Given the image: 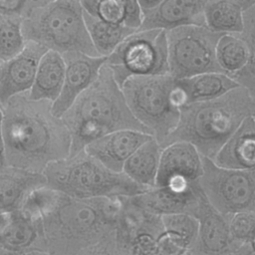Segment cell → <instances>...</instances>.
<instances>
[{
	"label": "cell",
	"instance_id": "6da1fadb",
	"mask_svg": "<svg viewBox=\"0 0 255 255\" xmlns=\"http://www.w3.org/2000/svg\"><path fill=\"white\" fill-rule=\"evenodd\" d=\"M52 105L28 93L8 101L3 108L4 165L43 173L49 164L69 157L71 134Z\"/></svg>",
	"mask_w": 255,
	"mask_h": 255
},
{
	"label": "cell",
	"instance_id": "7a4b0ae2",
	"mask_svg": "<svg viewBox=\"0 0 255 255\" xmlns=\"http://www.w3.org/2000/svg\"><path fill=\"white\" fill-rule=\"evenodd\" d=\"M62 120L71 134L69 156L76 155L91 142L114 131L131 129L150 134L129 111L123 91L107 64L101 69L96 82L74 102Z\"/></svg>",
	"mask_w": 255,
	"mask_h": 255
},
{
	"label": "cell",
	"instance_id": "3957f363",
	"mask_svg": "<svg viewBox=\"0 0 255 255\" xmlns=\"http://www.w3.org/2000/svg\"><path fill=\"white\" fill-rule=\"evenodd\" d=\"M255 118V101L243 87L210 101L190 103L180 109L175 129L161 144L176 141L193 144L199 153L213 159L247 118Z\"/></svg>",
	"mask_w": 255,
	"mask_h": 255
},
{
	"label": "cell",
	"instance_id": "277c9868",
	"mask_svg": "<svg viewBox=\"0 0 255 255\" xmlns=\"http://www.w3.org/2000/svg\"><path fill=\"white\" fill-rule=\"evenodd\" d=\"M22 32L26 42L36 43L48 51L101 57L90 39L78 0H27Z\"/></svg>",
	"mask_w": 255,
	"mask_h": 255
},
{
	"label": "cell",
	"instance_id": "5b68a950",
	"mask_svg": "<svg viewBox=\"0 0 255 255\" xmlns=\"http://www.w3.org/2000/svg\"><path fill=\"white\" fill-rule=\"evenodd\" d=\"M43 174L49 187L79 199L132 197L148 190L124 172L107 168L85 150L49 164Z\"/></svg>",
	"mask_w": 255,
	"mask_h": 255
},
{
	"label": "cell",
	"instance_id": "8992f818",
	"mask_svg": "<svg viewBox=\"0 0 255 255\" xmlns=\"http://www.w3.org/2000/svg\"><path fill=\"white\" fill-rule=\"evenodd\" d=\"M174 85L166 74L131 77L121 87L129 111L160 146L179 122L180 110L171 101Z\"/></svg>",
	"mask_w": 255,
	"mask_h": 255
},
{
	"label": "cell",
	"instance_id": "52a82bcc",
	"mask_svg": "<svg viewBox=\"0 0 255 255\" xmlns=\"http://www.w3.org/2000/svg\"><path fill=\"white\" fill-rule=\"evenodd\" d=\"M123 199L124 196L79 199L63 194L54 212L42 221V230L50 236L82 240L116 230Z\"/></svg>",
	"mask_w": 255,
	"mask_h": 255
},
{
	"label": "cell",
	"instance_id": "ba28073f",
	"mask_svg": "<svg viewBox=\"0 0 255 255\" xmlns=\"http://www.w3.org/2000/svg\"><path fill=\"white\" fill-rule=\"evenodd\" d=\"M106 64L120 87L131 77L168 74L166 32L146 30L132 33L107 58Z\"/></svg>",
	"mask_w": 255,
	"mask_h": 255
},
{
	"label": "cell",
	"instance_id": "9c48e42d",
	"mask_svg": "<svg viewBox=\"0 0 255 255\" xmlns=\"http://www.w3.org/2000/svg\"><path fill=\"white\" fill-rule=\"evenodd\" d=\"M221 36L206 26L167 31L168 74L181 80L204 73H222L216 60V45Z\"/></svg>",
	"mask_w": 255,
	"mask_h": 255
},
{
	"label": "cell",
	"instance_id": "30bf717a",
	"mask_svg": "<svg viewBox=\"0 0 255 255\" xmlns=\"http://www.w3.org/2000/svg\"><path fill=\"white\" fill-rule=\"evenodd\" d=\"M203 173L198 184L208 202L221 214L255 211V170L229 169L202 156Z\"/></svg>",
	"mask_w": 255,
	"mask_h": 255
},
{
	"label": "cell",
	"instance_id": "8fae6325",
	"mask_svg": "<svg viewBox=\"0 0 255 255\" xmlns=\"http://www.w3.org/2000/svg\"><path fill=\"white\" fill-rule=\"evenodd\" d=\"M203 173L202 155L186 141L162 148L155 187L185 189L197 183Z\"/></svg>",
	"mask_w": 255,
	"mask_h": 255
},
{
	"label": "cell",
	"instance_id": "7c38bea8",
	"mask_svg": "<svg viewBox=\"0 0 255 255\" xmlns=\"http://www.w3.org/2000/svg\"><path fill=\"white\" fill-rule=\"evenodd\" d=\"M192 215L198 220L199 229L189 255H230L240 246L231 237L228 216L218 212L204 193Z\"/></svg>",
	"mask_w": 255,
	"mask_h": 255
},
{
	"label": "cell",
	"instance_id": "4fadbf2b",
	"mask_svg": "<svg viewBox=\"0 0 255 255\" xmlns=\"http://www.w3.org/2000/svg\"><path fill=\"white\" fill-rule=\"evenodd\" d=\"M66 65L65 80L59 98L53 103V114L62 118L74 102L98 79L100 71L107 63V57H93L80 52L63 55Z\"/></svg>",
	"mask_w": 255,
	"mask_h": 255
},
{
	"label": "cell",
	"instance_id": "5bb4252c",
	"mask_svg": "<svg viewBox=\"0 0 255 255\" xmlns=\"http://www.w3.org/2000/svg\"><path fill=\"white\" fill-rule=\"evenodd\" d=\"M47 51L36 43L27 42L21 53L0 64V106L2 109L11 98L31 90L40 60Z\"/></svg>",
	"mask_w": 255,
	"mask_h": 255
},
{
	"label": "cell",
	"instance_id": "9a60e30c",
	"mask_svg": "<svg viewBox=\"0 0 255 255\" xmlns=\"http://www.w3.org/2000/svg\"><path fill=\"white\" fill-rule=\"evenodd\" d=\"M205 0H161L152 10L142 12L138 31H170L186 26H205Z\"/></svg>",
	"mask_w": 255,
	"mask_h": 255
},
{
	"label": "cell",
	"instance_id": "2e32d148",
	"mask_svg": "<svg viewBox=\"0 0 255 255\" xmlns=\"http://www.w3.org/2000/svg\"><path fill=\"white\" fill-rule=\"evenodd\" d=\"M152 135L131 129L118 130L102 136L85 147V151L115 172H123L126 161Z\"/></svg>",
	"mask_w": 255,
	"mask_h": 255
},
{
	"label": "cell",
	"instance_id": "e0dca14e",
	"mask_svg": "<svg viewBox=\"0 0 255 255\" xmlns=\"http://www.w3.org/2000/svg\"><path fill=\"white\" fill-rule=\"evenodd\" d=\"M202 194L203 191L197 182L185 189L153 187L130 198L140 208L158 216L176 213L192 215Z\"/></svg>",
	"mask_w": 255,
	"mask_h": 255
},
{
	"label": "cell",
	"instance_id": "ac0fdd59",
	"mask_svg": "<svg viewBox=\"0 0 255 255\" xmlns=\"http://www.w3.org/2000/svg\"><path fill=\"white\" fill-rule=\"evenodd\" d=\"M212 160L224 168L255 170V118L244 120Z\"/></svg>",
	"mask_w": 255,
	"mask_h": 255
},
{
	"label": "cell",
	"instance_id": "d6986e66",
	"mask_svg": "<svg viewBox=\"0 0 255 255\" xmlns=\"http://www.w3.org/2000/svg\"><path fill=\"white\" fill-rule=\"evenodd\" d=\"M255 0H205V26L219 34L239 35L244 28V13Z\"/></svg>",
	"mask_w": 255,
	"mask_h": 255
},
{
	"label": "cell",
	"instance_id": "ffe728a7",
	"mask_svg": "<svg viewBox=\"0 0 255 255\" xmlns=\"http://www.w3.org/2000/svg\"><path fill=\"white\" fill-rule=\"evenodd\" d=\"M43 185H47L43 173L0 165V209H18L31 190Z\"/></svg>",
	"mask_w": 255,
	"mask_h": 255
},
{
	"label": "cell",
	"instance_id": "44dd1931",
	"mask_svg": "<svg viewBox=\"0 0 255 255\" xmlns=\"http://www.w3.org/2000/svg\"><path fill=\"white\" fill-rule=\"evenodd\" d=\"M65 72L66 65L63 55L47 51L40 60L34 84L28 92L30 99L54 103L62 92Z\"/></svg>",
	"mask_w": 255,
	"mask_h": 255
},
{
	"label": "cell",
	"instance_id": "7402d4cb",
	"mask_svg": "<svg viewBox=\"0 0 255 255\" xmlns=\"http://www.w3.org/2000/svg\"><path fill=\"white\" fill-rule=\"evenodd\" d=\"M162 147L155 138L143 143L125 163L123 172L135 183L155 187Z\"/></svg>",
	"mask_w": 255,
	"mask_h": 255
},
{
	"label": "cell",
	"instance_id": "603a6c76",
	"mask_svg": "<svg viewBox=\"0 0 255 255\" xmlns=\"http://www.w3.org/2000/svg\"><path fill=\"white\" fill-rule=\"evenodd\" d=\"M176 82L184 91L188 104L214 100L239 87L231 77L223 73H204Z\"/></svg>",
	"mask_w": 255,
	"mask_h": 255
},
{
	"label": "cell",
	"instance_id": "cb8c5ba5",
	"mask_svg": "<svg viewBox=\"0 0 255 255\" xmlns=\"http://www.w3.org/2000/svg\"><path fill=\"white\" fill-rule=\"evenodd\" d=\"M84 19L94 48L101 57L108 58L127 37L136 32L121 25L105 22L85 11Z\"/></svg>",
	"mask_w": 255,
	"mask_h": 255
},
{
	"label": "cell",
	"instance_id": "d4e9b609",
	"mask_svg": "<svg viewBox=\"0 0 255 255\" xmlns=\"http://www.w3.org/2000/svg\"><path fill=\"white\" fill-rule=\"evenodd\" d=\"M250 52L240 35L224 34L216 45V60L222 73L229 77L242 71L248 64Z\"/></svg>",
	"mask_w": 255,
	"mask_h": 255
},
{
	"label": "cell",
	"instance_id": "484cf974",
	"mask_svg": "<svg viewBox=\"0 0 255 255\" xmlns=\"http://www.w3.org/2000/svg\"><path fill=\"white\" fill-rule=\"evenodd\" d=\"M63 193L43 185L31 190L18 207L19 213L27 220L42 223L57 208Z\"/></svg>",
	"mask_w": 255,
	"mask_h": 255
},
{
	"label": "cell",
	"instance_id": "4316f807",
	"mask_svg": "<svg viewBox=\"0 0 255 255\" xmlns=\"http://www.w3.org/2000/svg\"><path fill=\"white\" fill-rule=\"evenodd\" d=\"M26 44L22 32V17L0 12V64L16 57Z\"/></svg>",
	"mask_w": 255,
	"mask_h": 255
},
{
	"label": "cell",
	"instance_id": "83f0119b",
	"mask_svg": "<svg viewBox=\"0 0 255 255\" xmlns=\"http://www.w3.org/2000/svg\"><path fill=\"white\" fill-rule=\"evenodd\" d=\"M239 35L248 46L250 59L247 66L231 78L255 101V3L244 13V28Z\"/></svg>",
	"mask_w": 255,
	"mask_h": 255
},
{
	"label": "cell",
	"instance_id": "f1b7e54d",
	"mask_svg": "<svg viewBox=\"0 0 255 255\" xmlns=\"http://www.w3.org/2000/svg\"><path fill=\"white\" fill-rule=\"evenodd\" d=\"M40 228H42V223L27 220L17 210L14 221L0 238V245L9 250H20L28 247L36 240Z\"/></svg>",
	"mask_w": 255,
	"mask_h": 255
},
{
	"label": "cell",
	"instance_id": "f546056e",
	"mask_svg": "<svg viewBox=\"0 0 255 255\" xmlns=\"http://www.w3.org/2000/svg\"><path fill=\"white\" fill-rule=\"evenodd\" d=\"M81 4L88 14L105 22L126 27L127 0H82Z\"/></svg>",
	"mask_w": 255,
	"mask_h": 255
},
{
	"label": "cell",
	"instance_id": "4dcf8cb0",
	"mask_svg": "<svg viewBox=\"0 0 255 255\" xmlns=\"http://www.w3.org/2000/svg\"><path fill=\"white\" fill-rule=\"evenodd\" d=\"M164 231L173 233L183 239L189 250L196 241L199 223L196 217L188 213H176L161 216Z\"/></svg>",
	"mask_w": 255,
	"mask_h": 255
},
{
	"label": "cell",
	"instance_id": "1f68e13d",
	"mask_svg": "<svg viewBox=\"0 0 255 255\" xmlns=\"http://www.w3.org/2000/svg\"><path fill=\"white\" fill-rule=\"evenodd\" d=\"M233 241L238 244L251 243L255 237V211H241L228 216Z\"/></svg>",
	"mask_w": 255,
	"mask_h": 255
},
{
	"label": "cell",
	"instance_id": "d6a6232c",
	"mask_svg": "<svg viewBox=\"0 0 255 255\" xmlns=\"http://www.w3.org/2000/svg\"><path fill=\"white\" fill-rule=\"evenodd\" d=\"M189 246L179 236L164 231L156 240V255H187Z\"/></svg>",
	"mask_w": 255,
	"mask_h": 255
},
{
	"label": "cell",
	"instance_id": "836d02e7",
	"mask_svg": "<svg viewBox=\"0 0 255 255\" xmlns=\"http://www.w3.org/2000/svg\"><path fill=\"white\" fill-rule=\"evenodd\" d=\"M156 236L150 232H141L131 242V255H156Z\"/></svg>",
	"mask_w": 255,
	"mask_h": 255
},
{
	"label": "cell",
	"instance_id": "e575fe53",
	"mask_svg": "<svg viewBox=\"0 0 255 255\" xmlns=\"http://www.w3.org/2000/svg\"><path fill=\"white\" fill-rule=\"evenodd\" d=\"M3 124L4 112L0 106V165H4V141H3Z\"/></svg>",
	"mask_w": 255,
	"mask_h": 255
},
{
	"label": "cell",
	"instance_id": "d590c367",
	"mask_svg": "<svg viewBox=\"0 0 255 255\" xmlns=\"http://www.w3.org/2000/svg\"><path fill=\"white\" fill-rule=\"evenodd\" d=\"M230 255H255V250L252 248L251 243H247L240 245Z\"/></svg>",
	"mask_w": 255,
	"mask_h": 255
},
{
	"label": "cell",
	"instance_id": "8d00e7d4",
	"mask_svg": "<svg viewBox=\"0 0 255 255\" xmlns=\"http://www.w3.org/2000/svg\"><path fill=\"white\" fill-rule=\"evenodd\" d=\"M137 2L139 4V7L141 8L142 12H145V11H149V10H152L153 8H155L161 2V0H139Z\"/></svg>",
	"mask_w": 255,
	"mask_h": 255
},
{
	"label": "cell",
	"instance_id": "74e56055",
	"mask_svg": "<svg viewBox=\"0 0 255 255\" xmlns=\"http://www.w3.org/2000/svg\"><path fill=\"white\" fill-rule=\"evenodd\" d=\"M25 255H49V254H45V253H29V254H25Z\"/></svg>",
	"mask_w": 255,
	"mask_h": 255
},
{
	"label": "cell",
	"instance_id": "f35d334b",
	"mask_svg": "<svg viewBox=\"0 0 255 255\" xmlns=\"http://www.w3.org/2000/svg\"><path fill=\"white\" fill-rule=\"evenodd\" d=\"M251 245H252V248L255 250V237H254V239L252 240V242H251Z\"/></svg>",
	"mask_w": 255,
	"mask_h": 255
},
{
	"label": "cell",
	"instance_id": "ab89813d",
	"mask_svg": "<svg viewBox=\"0 0 255 255\" xmlns=\"http://www.w3.org/2000/svg\"><path fill=\"white\" fill-rule=\"evenodd\" d=\"M92 255H105V254H100V253H95V254H92Z\"/></svg>",
	"mask_w": 255,
	"mask_h": 255
},
{
	"label": "cell",
	"instance_id": "60d3db41",
	"mask_svg": "<svg viewBox=\"0 0 255 255\" xmlns=\"http://www.w3.org/2000/svg\"><path fill=\"white\" fill-rule=\"evenodd\" d=\"M187 255H189V253H188V254H187Z\"/></svg>",
	"mask_w": 255,
	"mask_h": 255
}]
</instances>
